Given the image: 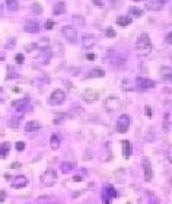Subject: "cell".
I'll list each match as a JSON object with an SVG mask.
<instances>
[{
	"mask_svg": "<svg viewBox=\"0 0 172 204\" xmlns=\"http://www.w3.org/2000/svg\"><path fill=\"white\" fill-rule=\"evenodd\" d=\"M83 98L86 102H95L98 99V94L96 92H93V90H86L83 94Z\"/></svg>",
	"mask_w": 172,
	"mask_h": 204,
	"instance_id": "ffe728a7",
	"label": "cell"
},
{
	"mask_svg": "<svg viewBox=\"0 0 172 204\" xmlns=\"http://www.w3.org/2000/svg\"><path fill=\"white\" fill-rule=\"evenodd\" d=\"M105 76V70L102 69H92L88 73V77H104Z\"/></svg>",
	"mask_w": 172,
	"mask_h": 204,
	"instance_id": "603a6c76",
	"label": "cell"
},
{
	"mask_svg": "<svg viewBox=\"0 0 172 204\" xmlns=\"http://www.w3.org/2000/svg\"><path fill=\"white\" fill-rule=\"evenodd\" d=\"M122 145V155H124V157L126 159H128V157L131 156V145L128 140H122L121 141Z\"/></svg>",
	"mask_w": 172,
	"mask_h": 204,
	"instance_id": "d6986e66",
	"label": "cell"
},
{
	"mask_svg": "<svg viewBox=\"0 0 172 204\" xmlns=\"http://www.w3.org/2000/svg\"><path fill=\"white\" fill-rule=\"evenodd\" d=\"M144 114H146V117H152V110L149 108V106L144 108Z\"/></svg>",
	"mask_w": 172,
	"mask_h": 204,
	"instance_id": "f35d334b",
	"label": "cell"
},
{
	"mask_svg": "<svg viewBox=\"0 0 172 204\" xmlns=\"http://www.w3.org/2000/svg\"><path fill=\"white\" fill-rule=\"evenodd\" d=\"M23 149H25V143H23V141H18L16 143V150L18 152H22Z\"/></svg>",
	"mask_w": 172,
	"mask_h": 204,
	"instance_id": "1f68e13d",
	"label": "cell"
},
{
	"mask_svg": "<svg viewBox=\"0 0 172 204\" xmlns=\"http://www.w3.org/2000/svg\"><path fill=\"white\" fill-rule=\"evenodd\" d=\"M80 179H82V178H80V176H77V175H76V176H73V181H76V182H79Z\"/></svg>",
	"mask_w": 172,
	"mask_h": 204,
	"instance_id": "7bdbcfd3",
	"label": "cell"
},
{
	"mask_svg": "<svg viewBox=\"0 0 172 204\" xmlns=\"http://www.w3.org/2000/svg\"><path fill=\"white\" fill-rule=\"evenodd\" d=\"M64 118H66V114H55L54 115V124H61Z\"/></svg>",
	"mask_w": 172,
	"mask_h": 204,
	"instance_id": "4316f807",
	"label": "cell"
},
{
	"mask_svg": "<svg viewBox=\"0 0 172 204\" xmlns=\"http://www.w3.org/2000/svg\"><path fill=\"white\" fill-rule=\"evenodd\" d=\"M9 150H10V145H9V143H6V141H4V143H2V157H3V159L8 156Z\"/></svg>",
	"mask_w": 172,
	"mask_h": 204,
	"instance_id": "d4e9b609",
	"label": "cell"
},
{
	"mask_svg": "<svg viewBox=\"0 0 172 204\" xmlns=\"http://www.w3.org/2000/svg\"><path fill=\"white\" fill-rule=\"evenodd\" d=\"M35 47H37L35 44H31V45H26V47H25V50H26V51H29V50H34Z\"/></svg>",
	"mask_w": 172,
	"mask_h": 204,
	"instance_id": "ab89813d",
	"label": "cell"
},
{
	"mask_svg": "<svg viewBox=\"0 0 172 204\" xmlns=\"http://www.w3.org/2000/svg\"><path fill=\"white\" fill-rule=\"evenodd\" d=\"M136 50L140 54H149L152 50V41L150 37L147 34H140L138 35L137 41H136Z\"/></svg>",
	"mask_w": 172,
	"mask_h": 204,
	"instance_id": "6da1fadb",
	"label": "cell"
},
{
	"mask_svg": "<svg viewBox=\"0 0 172 204\" xmlns=\"http://www.w3.org/2000/svg\"><path fill=\"white\" fill-rule=\"evenodd\" d=\"M6 6H8L9 10H13V12L19 9V4H18L16 0H6Z\"/></svg>",
	"mask_w": 172,
	"mask_h": 204,
	"instance_id": "cb8c5ba5",
	"label": "cell"
},
{
	"mask_svg": "<svg viewBox=\"0 0 172 204\" xmlns=\"http://www.w3.org/2000/svg\"><path fill=\"white\" fill-rule=\"evenodd\" d=\"M61 32H63L64 38L67 39L69 43L75 44L76 41H77V32H76V29L73 28V26H63V29H61Z\"/></svg>",
	"mask_w": 172,
	"mask_h": 204,
	"instance_id": "8fae6325",
	"label": "cell"
},
{
	"mask_svg": "<svg viewBox=\"0 0 172 204\" xmlns=\"http://www.w3.org/2000/svg\"><path fill=\"white\" fill-rule=\"evenodd\" d=\"M73 21H75L76 23L79 22L80 25H83V19H82V16H73Z\"/></svg>",
	"mask_w": 172,
	"mask_h": 204,
	"instance_id": "e575fe53",
	"label": "cell"
},
{
	"mask_svg": "<svg viewBox=\"0 0 172 204\" xmlns=\"http://www.w3.org/2000/svg\"><path fill=\"white\" fill-rule=\"evenodd\" d=\"M13 108H15V111L21 112V115H23L25 112H28L32 106H31L29 98H23V99H19V101L13 102Z\"/></svg>",
	"mask_w": 172,
	"mask_h": 204,
	"instance_id": "8992f818",
	"label": "cell"
},
{
	"mask_svg": "<svg viewBox=\"0 0 172 204\" xmlns=\"http://www.w3.org/2000/svg\"><path fill=\"white\" fill-rule=\"evenodd\" d=\"M57 179V172L54 169H47L44 174L41 175V184L44 187H53Z\"/></svg>",
	"mask_w": 172,
	"mask_h": 204,
	"instance_id": "277c9868",
	"label": "cell"
},
{
	"mask_svg": "<svg viewBox=\"0 0 172 204\" xmlns=\"http://www.w3.org/2000/svg\"><path fill=\"white\" fill-rule=\"evenodd\" d=\"M143 165V172H144V181L146 182H152L153 181V169H152V165H150V161L144 157L142 162Z\"/></svg>",
	"mask_w": 172,
	"mask_h": 204,
	"instance_id": "30bf717a",
	"label": "cell"
},
{
	"mask_svg": "<svg viewBox=\"0 0 172 204\" xmlns=\"http://www.w3.org/2000/svg\"><path fill=\"white\" fill-rule=\"evenodd\" d=\"M53 26H54V22L53 21H47L45 22V29H51Z\"/></svg>",
	"mask_w": 172,
	"mask_h": 204,
	"instance_id": "d590c367",
	"label": "cell"
},
{
	"mask_svg": "<svg viewBox=\"0 0 172 204\" xmlns=\"http://www.w3.org/2000/svg\"><path fill=\"white\" fill-rule=\"evenodd\" d=\"M64 101H66V92L61 89H55L54 92L50 95L48 104H50V105H61Z\"/></svg>",
	"mask_w": 172,
	"mask_h": 204,
	"instance_id": "5b68a950",
	"label": "cell"
},
{
	"mask_svg": "<svg viewBox=\"0 0 172 204\" xmlns=\"http://www.w3.org/2000/svg\"><path fill=\"white\" fill-rule=\"evenodd\" d=\"M108 60H109L111 67H114V69H122L124 66H126V59H124L118 51H109Z\"/></svg>",
	"mask_w": 172,
	"mask_h": 204,
	"instance_id": "7a4b0ae2",
	"label": "cell"
},
{
	"mask_svg": "<svg viewBox=\"0 0 172 204\" xmlns=\"http://www.w3.org/2000/svg\"><path fill=\"white\" fill-rule=\"evenodd\" d=\"M50 145L53 149H59L60 147V136L59 133H54V134H51L50 137Z\"/></svg>",
	"mask_w": 172,
	"mask_h": 204,
	"instance_id": "44dd1931",
	"label": "cell"
},
{
	"mask_svg": "<svg viewBox=\"0 0 172 204\" xmlns=\"http://www.w3.org/2000/svg\"><path fill=\"white\" fill-rule=\"evenodd\" d=\"M39 128H41V124L38 123V121H29V123H26V125H25V130L28 133L38 131Z\"/></svg>",
	"mask_w": 172,
	"mask_h": 204,
	"instance_id": "ac0fdd59",
	"label": "cell"
},
{
	"mask_svg": "<svg viewBox=\"0 0 172 204\" xmlns=\"http://www.w3.org/2000/svg\"><path fill=\"white\" fill-rule=\"evenodd\" d=\"M131 22H133V19H131L130 16H124V15H121V16L117 18V23L120 26H127V25H130Z\"/></svg>",
	"mask_w": 172,
	"mask_h": 204,
	"instance_id": "7402d4cb",
	"label": "cell"
},
{
	"mask_svg": "<svg viewBox=\"0 0 172 204\" xmlns=\"http://www.w3.org/2000/svg\"><path fill=\"white\" fill-rule=\"evenodd\" d=\"M86 59H88V60H93V59H95V55H93V54H86Z\"/></svg>",
	"mask_w": 172,
	"mask_h": 204,
	"instance_id": "b9f144b4",
	"label": "cell"
},
{
	"mask_svg": "<svg viewBox=\"0 0 172 204\" xmlns=\"http://www.w3.org/2000/svg\"><path fill=\"white\" fill-rule=\"evenodd\" d=\"M96 44V38L93 35H83L82 37V45L85 48H92Z\"/></svg>",
	"mask_w": 172,
	"mask_h": 204,
	"instance_id": "9a60e30c",
	"label": "cell"
},
{
	"mask_svg": "<svg viewBox=\"0 0 172 204\" xmlns=\"http://www.w3.org/2000/svg\"><path fill=\"white\" fill-rule=\"evenodd\" d=\"M26 184H28V179H26V176H23V175H18V176L12 178V188H15V190L26 187Z\"/></svg>",
	"mask_w": 172,
	"mask_h": 204,
	"instance_id": "4fadbf2b",
	"label": "cell"
},
{
	"mask_svg": "<svg viewBox=\"0 0 172 204\" xmlns=\"http://www.w3.org/2000/svg\"><path fill=\"white\" fill-rule=\"evenodd\" d=\"M165 41H166V43H168V44H172V31H171V32H169L168 35H166V38H165Z\"/></svg>",
	"mask_w": 172,
	"mask_h": 204,
	"instance_id": "8d00e7d4",
	"label": "cell"
},
{
	"mask_svg": "<svg viewBox=\"0 0 172 204\" xmlns=\"http://www.w3.org/2000/svg\"><path fill=\"white\" fill-rule=\"evenodd\" d=\"M64 12H66V3H64V2H59V3L53 8V15H54V16H59V15H61V13H64Z\"/></svg>",
	"mask_w": 172,
	"mask_h": 204,
	"instance_id": "e0dca14e",
	"label": "cell"
},
{
	"mask_svg": "<svg viewBox=\"0 0 172 204\" xmlns=\"http://www.w3.org/2000/svg\"><path fill=\"white\" fill-rule=\"evenodd\" d=\"M130 13L131 15H134V16H137V18H140L143 15V10H140V9H137V8H131Z\"/></svg>",
	"mask_w": 172,
	"mask_h": 204,
	"instance_id": "83f0119b",
	"label": "cell"
},
{
	"mask_svg": "<svg viewBox=\"0 0 172 204\" xmlns=\"http://www.w3.org/2000/svg\"><path fill=\"white\" fill-rule=\"evenodd\" d=\"M168 162L172 163V145L169 146V149H168Z\"/></svg>",
	"mask_w": 172,
	"mask_h": 204,
	"instance_id": "836d02e7",
	"label": "cell"
},
{
	"mask_svg": "<svg viewBox=\"0 0 172 204\" xmlns=\"http://www.w3.org/2000/svg\"><path fill=\"white\" fill-rule=\"evenodd\" d=\"M60 168H61V171H63L64 174H67V172H70V171L73 169V163H69V162H63Z\"/></svg>",
	"mask_w": 172,
	"mask_h": 204,
	"instance_id": "484cf974",
	"label": "cell"
},
{
	"mask_svg": "<svg viewBox=\"0 0 172 204\" xmlns=\"http://www.w3.org/2000/svg\"><path fill=\"white\" fill-rule=\"evenodd\" d=\"M130 117L127 114H121L120 117H118V120H117V131L118 133H126L128 128H130Z\"/></svg>",
	"mask_w": 172,
	"mask_h": 204,
	"instance_id": "52a82bcc",
	"label": "cell"
},
{
	"mask_svg": "<svg viewBox=\"0 0 172 204\" xmlns=\"http://www.w3.org/2000/svg\"><path fill=\"white\" fill-rule=\"evenodd\" d=\"M23 31L28 32V34H37L38 31H39V25H38L37 22H26L25 26H23Z\"/></svg>",
	"mask_w": 172,
	"mask_h": 204,
	"instance_id": "2e32d148",
	"label": "cell"
},
{
	"mask_svg": "<svg viewBox=\"0 0 172 204\" xmlns=\"http://www.w3.org/2000/svg\"><path fill=\"white\" fill-rule=\"evenodd\" d=\"M15 60H16L18 64H22L25 59H23V55H22V54H16V55H15Z\"/></svg>",
	"mask_w": 172,
	"mask_h": 204,
	"instance_id": "d6a6232c",
	"label": "cell"
},
{
	"mask_svg": "<svg viewBox=\"0 0 172 204\" xmlns=\"http://www.w3.org/2000/svg\"><path fill=\"white\" fill-rule=\"evenodd\" d=\"M164 130H165V131H169V114H165V118H164Z\"/></svg>",
	"mask_w": 172,
	"mask_h": 204,
	"instance_id": "f1b7e54d",
	"label": "cell"
},
{
	"mask_svg": "<svg viewBox=\"0 0 172 204\" xmlns=\"http://www.w3.org/2000/svg\"><path fill=\"white\" fill-rule=\"evenodd\" d=\"M159 73H160V77H162L165 82H172V67H169V66H162Z\"/></svg>",
	"mask_w": 172,
	"mask_h": 204,
	"instance_id": "5bb4252c",
	"label": "cell"
},
{
	"mask_svg": "<svg viewBox=\"0 0 172 204\" xmlns=\"http://www.w3.org/2000/svg\"><path fill=\"white\" fill-rule=\"evenodd\" d=\"M92 2H93L95 4H96V6H99V8L102 6V0H92Z\"/></svg>",
	"mask_w": 172,
	"mask_h": 204,
	"instance_id": "60d3db41",
	"label": "cell"
},
{
	"mask_svg": "<svg viewBox=\"0 0 172 204\" xmlns=\"http://www.w3.org/2000/svg\"><path fill=\"white\" fill-rule=\"evenodd\" d=\"M165 0H146L144 2V6H146L147 10H150V12H158L162 9L164 6Z\"/></svg>",
	"mask_w": 172,
	"mask_h": 204,
	"instance_id": "7c38bea8",
	"label": "cell"
},
{
	"mask_svg": "<svg viewBox=\"0 0 172 204\" xmlns=\"http://www.w3.org/2000/svg\"><path fill=\"white\" fill-rule=\"evenodd\" d=\"M105 35H107L108 38H114V37H115V31H114L112 28H107V29H105Z\"/></svg>",
	"mask_w": 172,
	"mask_h": 204,
	"instance_id": "f546056e",
	"label": "cell"
},
{
	"mask_svg": "<svg viewBox=\"0 0 172 204\" xmlns=\"http://www.w3.org/2000/svg\"><path fill=\"white\" fill-rule=\"evenodd\" d=\"M120 106H121V102H120V99L117 98V96H112V95H109V96H107L104 101V108L108 112H115V111L120 110Z\"/></svg>",
	"mask_w": 172,
	"mask_h": 204,
	"instance_id": "3957f363",
	"label": "cell"
},
{
	"mask_svg": "<svg viewBox=\"0 0 172 204\" xmlns=\"http://www.w3.org/2000/svg\"><path fill=\"white\" fill-rule=\"evenodd\" d=\"M4 200H6V191H3V190H2V191H0V201L3 203Z\"/></svg>",
	"mask_w": 172,
	"mask_h": 204,
	"instance_id": "74e56055",
	"label": "cell"
},
{
	"mask_svg": "<svg viewBox=\"0 0 172 204\" xmlns=\"http://www.w3.org/2000/svg\"><path fill=\"white\" fill-rule=\"evenodd\" d=\"M32 10H34L35 13H42V8H41V4L34 3V4H32Z\"/></svg>",
	"mask_w": 172,
	"mask_h": 204,
	"instance_id": "4dcf8cb0",
	"label": "cell"
},
{
	"mask_svg": "<svg viewBox=\"0 0 172 204\" xmlns=\"http://www.w3.org/2000/svg\"><path fill=\"white\" fill-rule=\"evenodd\" d=\"M134 2H138V0H134Z\"/></svg>",
	"mask_w": 172,
	"mask_h": 204,
	"instance_id": "ee69618b",
	"label": "cell"
},
{
	"mask_svg": "<svg viewBox=\"0 0 172 204\" xmlns=\"http://www.w3.org/2000/svg\"><path fill=\"white\" fill-rule=\"evenodd\" d=\"M136 86H137L140 90H147V89L155 88V82L150 80V79H147V77L138 76V77H136Z\"/></svg>",
	"mask_w": 172,
	"mask_h": 204,
	"instance_id": "9c48e42d",
	"label": "cell"
},
{
	"mask_svg": "<svg viewBox=\"0 0 172 204\" xmlns=\"http://www.w3.org/2000/svg\"><path fill=\"white\" fill-rule=\"evenodd\" d=\"M115 197H117V191L111 185H105L101 192V198L104 201V204H109V201L112 200V198H115Z\"/></svg>",
	"mask_w": 172,
	"mask_h": 204,
	"instance_id": "ba28073f",
	"label": "cell"
}]
</instances>
